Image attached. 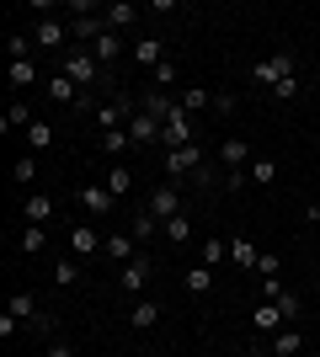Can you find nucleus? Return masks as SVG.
Returning a JSON list of instances; mask_svg holds the SVG:
<instances>
[{
  "label": "nucleus",
  "instance_id": "nucleus-1",
  "mask_svg": "<svg viewBox=\"0 0 320 357\" xmlns=\"http://www.w3.org/2000/svg\"><path fill=\"white\" fill-rule=\"evenodd\" d=\"M203 144H182V149H166V176L182 181V176H203Z\"/></svg>",
  "mask_w": 320,
  "mask_h": 357
},
{
  "label": "nucleus",
  "instance_id": "nucleus-2",
  "mask_svg": "<svg viewBox=\"0 0 320 357\" xmlns=\"http://www.w3.org/2000/svg\"><path fill=\"white\" fill-rule=\"evenodd\" d=\"M150 278H155V261H150V251H139L134 261H128V267H118V288L123 294H144V288H150Z\"/></svg>",
  "mask_w": 320,
  "mask_h": 357
},
{
  "label": "nucleus",
  "instance_id": "nucleus-3",
  "mask_svg": "<svg viewBox=\"0 0 320 357\" xmlns=\"http://www.w3.org/2000/svg\"><path fill=\"white\" fill-rule=\"evenodd\" d=\"M257 86H267V91H277L283 80H294V54H273V59H261L257 70Z\"/></svg>",
  "mask_w": 320,
  "mask_h": 357
},
{
  "label": "nucleus",
  "instance_id": "nucleus-4",
  "mask_svg": "<svg viewBox=\"0 0 320 357\" xmlns=\"http://www.w3.org/2000/svg\"><path fill=\"white\" fill-rule=\"evenodd\" d=\"M192 134H198V128H192V112H182V107H176V112H171V118L160 123V144H166V149L192 144Z\"/></svg>",
  "mask_w": 320,
  "mask_h": 357
},
{
  "label": "nucleus",
  "instance_id": "nucleus-5",
  "mask_svg": "<svg viewBox=\"0 0 320 357\" xmlns=\"http://www.w3.org/2000/svg\"><path fill=\"white\" fill-rule=\"evenodd\" d=\"M64 75H70V80H75V86H96V70H102V64L91 59V54H86V48H70V54H64Z\"/></svg>",
  "mask_w": 320,
  "mask_h": 357
},
{
  "label": "nucleus",
  "instance_id": "nucleus-6",
  "mask_svg": "<svg viewBox=\"0 0 320 357\" xmlns=\"http://www.w3.org/2000/svg\"><path fill=\"white\" fill-rule=\"evenodd\" d=\"M32 43H38V48H54V54H64V43H70V27H64L59 16H43V22L32 27Z\"/></svg>",
  "mask_w": 320,
  "mask_h": 357
},
{
  "label": "nucleus",
  "instance_id": "nucleus-7",
  "mask_svg": "<svg viewBox=\"0 0 320 357\" xmlns=\"http://www.w3.org/2000/svg\"><path fill=\"white\" fill-rule=\"evenodd\" d=\"M283 326H289V314L277 310V304H267V298H261L257 314H251V331H257V336H277Z\"/></svg>",
  "mask_w": 320,
  "mask_h": 357
},
{
  "label": "nucleus",
  "instance_id": "nucleus-8",
  "mask_svg": "<svg viewBox=\"0 0 320 357\" xmlns=\"http://www.w3.org/2000/svg\"><path fill=\"white\" fill-rule=\"evenodd\" d=\"M128 139H134V144H160V118H150L144 107H134V118H128Z\"/></svg>",
  "mask_w": 320,
  "mask_h": 357
},
{
  "label": "nucleus",
  "instance_id": "nucleus-9",
  "mask_svg": "<svg viewBox=\"0 0 320 357\" xmlns=\"http://www.w3.org/2000/svg\"><path fill=\"white\" fill-rule=\"evenodd\" d=\"M144 213H155L160 224L176 219V213H182V192H176V187H155V192H150V208H144Z\"/></svg>",
  "mask_w": 320,
  "mask_h": 357
},
{
  "label": "nucleus",
  "instance_id": "nucleus-10",
  "mask_svg": "<svg viewBox=\"0 0 320 357\" xmlns=\"http://www.w3.org/2000/svg\"><path fill=\"white\" fill-rule=\"evenodd\" d=\"M112 203H118V197L107 192V187H96V181H91V187H80V208L96 213V219H102V213H112Z\"/></svg>",
  "mask_w": 320,
  "mask_h": 357
},
{
  "label": "nucleus",
  "instance_id": "nucleus-11",
  "mask_svg": "<svg viewBox=\"0 0 320 357\" xmlns=\"http://www.w3.org/2000/svg\"><path fill=\"white\" fill-rule=\"evenodd\" d=\"M22 219H27V224H48V219H54V197H48V192H32L27 203H22Z\"/></svg>",
  "mask_w": 320,
  "mask_h": 357
},
{
  "label": "nucleus",
  "instance_id": "nucleus-12",
  "mask_svg": "<svg viewBox=\"0 0 320 357\" xmlns=\"http://www.w3.org/2000/svg\"><path fill=\"white\" fill-rule=\"evenodd\" d=\"M102 32H107L102 16H75V22H70V38H75V43H96Z\"/></svg>",
  "mask_w": 320,
  "mask_h": 357
},
{
  "label": "nucleus",
  "instance_id": "nucleus-13",
  "mask_svg": "<svg viewBox=\"0 0 320 357\" xmlns=\"http://www.w3.org/2000/svg\"><path fill=\"white\" fill-rule=\"evenodd\" d=\"M219 155H224L229 171H245V165H251V144H245V139H224V144H219Z\"/></svg>",
  "mask_w": 320,
  "mask_h": 357
},
{
  "label": "nucleus",
  "instance_id": "nucleus-14",
  "mask_svg": "<svg viewBox=\"0 0 320 357\" xmlns=\"http://www.w3.org/2000/svg\"><path fill=\"white\" fill-rule=\"evenodd\" d=\"M102 187H107V192H112V197H128V192H134V171H128V165H112V171H107V181H102Z\"/></svg>",
  "mask_w": 320,
  "mask_h": 357
},
{
  "label": "nucleus",
  "instance_id": "nucleus-15",
  "mask_svg": "<svg viewBox=\"0 0 320 357\" xmlns=\"http://www.w3.org/2000/svg\"><path fill=\"white\" fill-rule=\"evenodd\" d=\"M102 22H107V27H112V32H118V27H134V22H139V6H128V0H118V6H107V11H102Z\"/></svg>",
  "mask_w": 320,
  "mask_h": 357
},
{
  "label": "nucleus",
  "instance_id": "nucleus-16",
  "mask_svg": "<svg viewBox=\"0 0 320 357\" xmlns=\"http://www.w3.org/2000/svg\"><path fill=\"white\" fill-rule=\"evenodd\" d=\"M134 245H139L134 235H107V245H102V251L112 256V261H118V267H128V261H134Z\"/></svg>",
  "mask_w": 320,
  "mask_h": 357
},
{
  "label": "nucleus",
  "instance_id": "nucleus-17",
  "mask_svg": "<svg viewBox=\"0 0 320 357\" xmlns=\"http://www.w3.org/2000/svg\"><path fill=\"white\" fill-rule=\"evenodd\" d=\"M155 320H160V304H155V298H139L134 310H128V326L134 331H150Z\"/></svg>",
  "mask_w": 320,
  "mask_h": 357
},
{
  "label": "nucleus",
  "instance_id": "nucleus-18",
  "mask_svg": "<svg viewBox=\"0 0 320 357\" xmlns=\"http://www.w3.org/2000/svg\"><path fill=\"white\" fill-rule=\"evenodd\" d=\"M229 261H235V267H257L261 261V251H257V240H229Z\"/></svg>",
  "mask_w": 320,
  "mask_h": 357
},
{
  "label": "nucleus",
  "instance_id": "nucleus-19",
  "mask_svg": "<svg viewBox=\"0 0 320 357\" xmlns=\"http://www.w3.org/2000/svg\"><path fill=\"white\" fill-rule=\"evenodd\" d=\"M182 288H187V294H192V298H203V294H208V288H213V267H187Z\"/></svg>",
  "mask_w": 320,
  "mask_h": 357
},
{
  "label": "nucleus",
  "instance_id": "nucleus-20",
  "mask_svg": "<svg viewBox=\"0 0 320 357\" xmlns=\"http://www.w3.org/2000/svg\"><path fill=\"white\" fill-rule=\"evenodd\" d=\"M139 107H144V112H150V118H160V123H166L171 112H176V102H171L166 91H150V96H139Z\"/></svg>",
  "mask_w": 320,
  "mask_h": 357
},
{
  "label": "nucleus",
  "instance_id": "nucleus-21",
  "mask_svg": "<svg viewBox=\"0 0 320 357\" xmlns=\"http://www.w3.org/2000/svg\"><path fill=\"white\" fill-rule=\"evenodd\" d=\"M118 54H123V38H118V32H112V27H107L102 38H96V43H91V59L102 64V59H118Z\"/></svg>",
  "mask_w": 320,
  "mask_h": 357
},
{
  "label": "nucleus",
  "instance_id": "nucleus-22",
  "mask_svg": "<svg viewBox=\"0 0 320 357\" xmlns=\"http://www.w3.org/2000/svg\"><path fill=\"white\" fill-rule=\"evenodd\" d=\"M160 235H166L171 245H187V240H192V219H187V213H176V219L160 224Z\"/></svg>",
  "mask_w": 320,
  "mask_h": 357
},
{
  "label": "nucleus",
  "instance_id": "nucleus-23",
  "mask_svg": "<svg viewBox=\"0 0 320 357\" xmlns=\"http://www.w3.org/2000/svg\"><path fill=\"white\" fill-rule=\"evenodd\" d=\"M160 54H166V43H160V38H139V43H134V59L150 64V70H155V64H166Z\"/></svg>",
  "mask_w": 320,
  "mask_h": 357
},
{
  "label": "nucleus",
  "instance_id": "nucleus-24",
  "mask_svg": "<svg viewBox=\"0 0 320 357\" xmlns=\"http://www.w3.org/2000/svg\"><path fill=\"white\" fill-rule=\"evenodd\" d=\"M299 347H305V336H299V331H294V326H283V331H277V336H273V357H294V352H299Z\"/></svg>",
  "mask_w": 320,
  "mask_h": 357
},
{
  "label": "nucleus",
  "instance_id": "nucleus-25",
  "mask_svg": "<svg viewBox=\"0 0 320 357\" xmlns=\"http://www.w3.org/2000/svg\"><path fill=\"white\" fill-rule=\"evenodd\" d=\"M11 86L32 91V86H38V64H32V59H11Z\"/></svg>",
  "mask_w": 320,
  "mask_h": 357
},
{
  "label": "nucleus",
  "instance_id": "nucleus-26",
  "mask_svg": "<svg viewBox=\"0 0 320 357\" xmlns=\"http://www.w3.org/2000/svg\"><path fill=\"white\" fill-rule=\"evenodd\" d=\"M245 176L257 181V187H273V181H277V160H267V155H261V160L245 165Z\"/></svg>",
  "mask_w": 320,
  "mask_h": 357
},
{
  "label": "nucleus",
  "instance_id": "nucleus-27",
  "mask_svg": "<svg viewBox=\"0 0 320 357\" xmlns=\"http://www.w3.org/2000/svg\"><path fill=\"white\" fill-rule=\"evenodd\" d=\"M176 107H182V112H203V107H213V91H203V86H187Z\"/></svg>",
  "mask_w": 320,
  "mask_h": 357
},
{
  "label": "nucleus",
  "instance_id": "nucleus-28",
  "mask_svg": "<svg viewBox=\"0 0 320 357\" xmlns=\"http://www.w3.org/2000/svg\"><path fill=\"white\" fill-rule=\"evenodd\" d=\"M128 235H134L139 245H150V240L160 235V219H155V213H139V219H134V229H128Z\"/></svg>",
  "mask_w": 320,
  "mask_h": 357
},
{
  "label": "nucleus",
  "instance_id": "nucleus-29",
  "mask_svg": "<svg viewBox=\"0 0 320 357\" xmlns=\"http://www.w3.org/2000/svg\"><path fill=\"white\" fill-rule=\"evenodd\" d=\"M70 251H75V256H96V229H86V224L70 229Z\"/></svg>",
  "mask_w": 320,
  "mask_h": 357
},
{
  "label": "nucleus",
  "instance_id": "nucleus-30",
  "mask_svg": "<svg viewBox=\"0 0 320 357\" xmlns=\"http://www.w3.org/2000/svg\"><path fill=\"white\" fill-rule=\"evenodd\" d=\"M75 91H80V86H75V80H70L64 70L54 75V80H48V96H54V102H75Z\"/></svg>",
  "mask_w": 320,
  "mask_h": 357
},
{
  "label": "nucleus",
  "instance_id": "nucleus-31",
  "mask_svg": "<svg viewBox=\"0 0 320 357\" xmlns=\"http://www.w3.org/2000/svg\"><path fill=\"white\" fill-rule=\"evenodd\" d=\"M43 245H48V229H43V224H27V229H22V251L38 256Z\"/></svg>",
  "mask_w": 320,
  "mask_h": 357
},
{
  "label": "nucleus",
  "instance_id": "nucleus-32",
  "mask_svg": "<svg viewBox=\"0 0 320 357\" xmlns=\"http://www.w3.org/2000/svg\"><path fill=\"white\" fill-rule=\"evenodd\" d=\"M224 256H229V245H224L219 235H208V240H203V267H219Z\"/></svg>",
  "mask_w": 320,
  "mask_h": 357
},
{
  "label": "nucleus",
  "instance_id": "nucleus-33",
  "mask_svg": "<svg viewBox=\"0 0 320 357\" xmlns=\"http://www.w3.org/2000/svg\"><path fill=\"white\" fill-rule=\"evenodd\" d=\"M11 181H22V187H27V181H38V160H32V155L11 160Z\"/></svg>",
  "mask_w": 320,
  "mask_h": 357
},
{
  "label": "nucleus",
  "instance_id": "nucleus-34",
  "mask_svg": "<svg viewBox=\"0 0 320 357\" xmlns=\"http://www.w3.org/2000/svg\"><path fill=\"white\" fill-rule=\"evenodd\" d=\"M32 310H38V298H32V294H11V304H6V314H16V320H27Z\"/></svg>",
  "mask_w": 320,
  "mask_h": 357
},
{
  "label": "nucleus",
  "instance_id": "nucleus-35",
  "mask_svg": "<svg viewBox=\"0 0 320 357\" xmlns=\"http://www.w3.org/2000/svg\"><path fill=\"white\" fill-rule=\"evenodd\" d=\"M22 139H27L32 149H48V144H54V128H48V123H32V128H27Z\"/></svg>",
  "mask_w": 320,
  "mask_h": 357
},
{
  "label": "nucleus",
  "instance_id": "nucleus-36",
  "mask_svg": "<svg viewBox=\"0 0 320 357\" xmlns=\"http://www.w3.org/2000/svg\"><path fill=\"white\" fill-rule=\"evenodd\" d=\"M128 144H134V139H128V128H112V134H102V149H107V155H123Z\"/></svg>",
  "mask_w": 320,
  "mask_h": 357
},
{
  "label": "nucleus",
  "instance_id": "nucleus-37",
  "mask_svg": "<svg viewBox=\"0 0 320 357\" xmlns=\"http://www.w3.org/2000/svg\"><path fill=\"white\" fill-rule=\"evenodd\" d=\"M75 278H80V267H75V261H54V283H59V288H70Z\"/></svg>",
  "mask_w": 320,
  "mask_h": 357
},
{
  "label": "nucleus",
  "instance_id": "nucleus-38",
  "mask_svg": "<svg viewBox=\"0 0 320 357\" xmlns=\"http://www.w3.org/2000/svg\"><path fill=\"white\" fill-rule=\"evenodd\" d=\"M6 54H11V59H27V54H32V38H22V32H11V43H6Z\"/></svg>",
  "mask_w": 320,
  "mask_h": 357
},
{
  "label": "nucleus",
  "instance_id": "nucleus-39",
  "mask_svg": "<svg viewBox=\"0 0 320 357\" xmlns=\"http://www.w3.org/2000/svg\"><path fill=\"white\" fill-rule=\"evenodd\" d=\"M257 272H261V278H277V272H283V261H277V256H273V251H261V261H257Z\"/></svg>",
  "mask_w": 320,
  "mask_h": 357
},
{
  "label": "nucleus",
  "instance_id": "nucleus-40",
  "mask_svg": "<svg viewBox=\"0 0 320 357\" xmlns=\"http://www.w3.org/2000/svg\"><path fill=\"white\" fill-rule=\"evenodd\" d=\"M171 80H176V64H171V59H166V64H155V86L166 91V86H171Z\"/></svg>",
  "mask_w": 320,
  "mask_h": 357
},
{
  "label": "nucleus",
  "instance_id": "nucleus-41",
  "mask_svg": "<svg viewBox=\"0 0 320 357\" xmlns=\"http://www.w3.org/2000/svg\"><path fill=\"white\" fill-rule=\"evenodd\" d=\"M213 112H224V118H229V112H235V96H229V91H219V96H213Z\"/></svg>",
  "mask_w": 320,
  "mask_h": 357
},
{
  "label": "nucleus",
  "instance_id": "nucleus-42",
  "mask_svg": "<svg viewBox=\"0 0 320 357\" xmlns=\"http://www.w3.org/2000/svg\"><path fill=\"white\" fill-rule=\"evenodd\" d=\"M48 357H75V352H70L64 342H54V347H48Z\"/></svg>",
  "mask_w": 320,
  "mask_h": 357
},
{
  "label": "nucleus",
  "instance_id": "nucleus-43",
  "mask_svg": "<svg viewBox=\"0 0 320 357\" xmlns=\"http://www.w3.org/2000/svg\"><path fill=\"white\" fill-rule=\"evenodd\" d=\"M155 357H171V352H155Z\"/></svg>",
  "mask_w": 320,
  "mask_h": 357
}]
</instances>
